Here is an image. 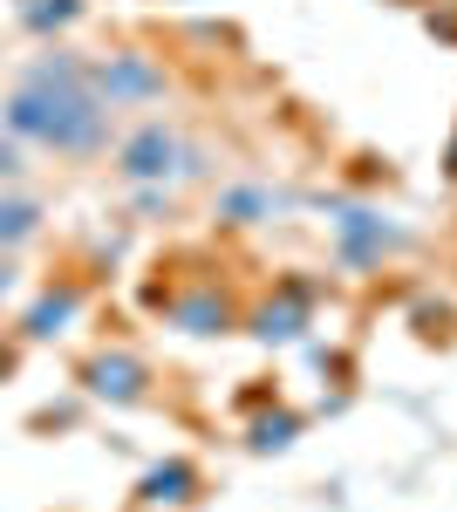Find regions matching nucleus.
Returning a JSON list of instances; mask_svg holds the SVG:
<instances>
[{"mask_svg": "<svg viewBox=\"0 0 457 512\" xmlns=\"http://www.w3.org/2000/svg\"><path fill=\"white\" fill-rule=\"evenodd\" d=\"M0 130L28 151H55V158H96L110 144V103L89 89V55L48 48L28 62V76L7 89L0 103Z\"/></svg>", "mask_w": 457, "mask_h": 512, "instance_id": "nucleus-1", "label": "nucleus"}, {"mask_svg": "<svg viewBox=\"0 0 457 512\" xmlns=\"http://www.w3.org/2000/svg\"><path fill=\"white\" fill-rule=\"evenodd\" d=\"M89 89L110 110H137V103H157L171 89V76H164V62L144 55V48H116V55H96L89 62Z\"/></svg>", "mask_w": 457, "mask_h": 512, "instance_id": "nucleus-2", "label": "nucleus"}, {"mask_svg": "<svg viewBox=\"0 0 457 512\" xmlns=\"http://www.w3.org/2000/svg\"><path fill=\"white\" fill-rule=\"evenodd\" d=\"M185 137L171 130V123H137L123 144H116V178L123 185H171L178 171H185Z\"/></svg>", "mask_w": 457, "mask_h": 512, "instance_id": "nucleus-3", "label": "nucleus"}, {"mask_svg": "<svg viewBox=\"0 0 457 512\" xmlns=\"http://www.w3.org/2000/svg\"><path fill=\"white\" fill-rule=\"evenodd\" d=\"M342 219H335V253H342V267H382L396 246H403V226H389V212L376 205H335Z\"/></svg>", "mask_w": 457, "mask_h": 512, "instance_id": "nucleus-4", "label": "nucleus"}, {"mask_svg": "<svg viewBox=\"0 0 457 512\" xmlns=\"http://www.w3.org/2000/svg\"><path fill=\"white\" fill-rule=\"evenodd\" d=\"M314 301H321V287H314V280H301V274H287L267 301L246 315V328H253L260 342H301V328L314 321Z\"/></svg>", "mask_w": 457, "mask_h": 512, "instance_id": "nucleus-5", "label": "nucleus"}, {"mask_svg": "<svg viewBox=\"0 0 457 512\" xmlns=\"http://www.w3.org/2000/svg\"><path fill=\"white\" fill-rule=\"evenodd\" d=\"M82 390L96 403H144L151 396V362L137 349H96L82 362Z\"/></svg>", "mask_w": 457, "mask_h": 512, "instance_id": "nucleus-6", "label": "nucleus"}, {"mask_svg": "<svg viewBox=\"0 0 457 512\" xmlns=\"http://www.w3.org/2000/svg\"><path fill=\"white\" fill-rule=\"evenodd\" d=\"M164 315H171V328H185V335H232L239 328V308H232L226 287H191V294H178V301H164Z\"/></svg>", "mask_w": 457, "mask_h": 512, "instance_id": "nucleus-7", "label": "nucleus"}, {"mask_svg": "<svg viewBox=\"0 0 457 512\" xmlns=\"http://www.w3.org/2000/svg\"><path fill=\"white\" fill-rule=\"evenodd\" d=\"M82 301H89L82 280H48L35 301H28V315H21V335H28V342H55V335L82 315Z\"/></svg>", "mask_w": 457, "mask_h": 512, "instance_id": "nucleus-8", "label": "nucleus"}, {"mask_svg": "<svg viewBox=\"0 0 457 512\" xmlns=\"http://www.w3.org/2000/svg\"><path fill=\"white\" fill-rule=\"evenodd\" d=\"M137 499H144L151 512L191 506V499H198V465H191V458H164V465H151V472L137 478Z\"/></svg>", "mask_w": 457, "mask_h": 512, "instance_id": "nucleus-9", "label": "nucleus"}, {"mask_svg": "<svg viewBox=\"0 0 457 512\" xmlns=\"http://www.w3.org/2000/svg\"><path fill=\"white\" fill-rule=\"evenodd\" d=\"M41 198L28 192H0V253H14V246H28V239L41 233Z\"/></svg>", "mask_w": 457, "mask_h": 512, "instance_id": "nucleus-10", "label": "nucleus"}, {"mask_svg": "<svg viewBox=\"0 0 457 512\" xmlns=\"http://www.w3.org/2000/svg\"><path fill=\"white\" fill-rule=\"evenodd\" d=\"M273 212H280V198H273L267 185H232V192H219V219H226V226H260Z\"/></svg>", "mask_w": 457, "mask_h": 512, "instance_id": "nucleus-11", "label": "nucleus"}, {"mask_svg": "<svg viewBox=\"0 0 457 512\" xmlns=\"http://www.w3.org/2000/svg\"><path fill=\"white\" fill-rule=\"evenodd\" d=\"M82 21V0H21V28L28 35H62V28H76Z\"/></svg>", "mask_w": 457, "mask_h": 512, "instance_id": "nucleus-12", "label": "nucleus"}, {"mask_svg": "<svg viewBox=\"0 0 457 512\" xmlns=\"http://www.w3.org/2000/svg\"><path fill=\"white\" fill-rule=\"evenodd\" d=\"M294 437H301V417H294V410H267V417L246 424V444H253L260 458H267V451H287Z\"/></svg>", "mask_w": 457, "mask_h": 512, "instance_id": "nucleus-13", "label": "nucleus"}, {"mask_svg": "<svg viewBox=\"0 0 457 512\" xmlns=\"http://www.w3.org/2000/svg\"><path fill=\"white\" fill-rule=\"evenodd\" d=\"M21 171H28V144H14V137L0 130V192H7V185H14Z\"/></svg>", "mask_w": 457, "mask_h": 512, "instance_id": "nucleus-14", "label": "nucleus"}, {"mask_svg": "<svg viewBox=\"0 0 457 512\" xmlns=\"http://www.w3.org/2000/svg\"><path fill=\"white\" fill-rule=\"evenodd\" d=\"M137 219H171V192L164 185H137Z\"/></svg>", "mask_w": 457, "mask_h": 512, "instance_id": "nucleus-15", "label": "nucleus"}, {"mask_svg": "<svg viewBox=\"0 0 457 512\" xmlns=\"http://www.w3.org/2000/svg\"><path fill=\"white\" fill-rule=\"evenodd\" d=\"M430 35H444V41H457V14H430Z\"/></svg>", "mask_w": 457, "mask_h": 512, "instance_id": "nucleus-16", "label": "nucleus"}, {"mask_svg": "<svg viewBox=\"0 0 457 512\" xmlns=\"http://www.w3.org/2000/svg\"><path fill=\"white\" fill-rule=\"evenodd\" d=\"M14 280H21V267H14V260H7V253H0V294H7V287H14Z\"/></svg>", "mask_w": 457, "mask_h": 512, "instance_id": "nucleus-17", "label": "nucleus"}, {"mask_svg": "<svg viewBox=\"0 0 457 512\" xmlns=\"http://www.w3.org/2000/svg\"><path fill=\"white\" fill-rule=\"evenodd\" d=\"M7 369H14V349H7V342H0V376H7Z\"/></svg>", "mask_w": 457, "mask_h": 512, "instance_id": "nucleus-18", "label": "nucleus"}, {"mask_svg": "<svg viewBox=\"0 0 457 512\" xmlns=\"http://www.w3.org/2000/svg\"><path fill=\"white\" fill-rule=\"evenodd\" d=\"M444 164H451V178H457V137H451V158H444Z\"/></svg>", "mask_w": 457, "mask_h": 512, "instance_id": "nucleus-19", "label": "nucleus"}]
</instances>
